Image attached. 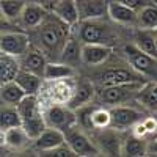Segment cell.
Listing matches in <instances>:
<instances>
[{
  "label": "cell",
  "instance_id": "1",
  "mask_svg": "<svg viewBox=\"0 0 157 157\" xmlns=\"http://www.w3.org/2000/svg\"><path fill=\"white\" fill-rule=\"evenodd\" d=\"M39 29V43H41V50L44 55L52 57L54 61H58L60 52L66 43L68 36L71 35V29L68 24L60 21L57 16H46V19L38 25Z\"/></svg>",
  "mask_w": 157,
  "mask_h": 157
},
{
  "label": "cell",
  "instance_id": "2",
  "mask_svg": "<svg viewBox=\"0 0 157 157\" xmlns=\"http://www.w3.org/2000/svg\"><path fill=\"white\" fill-rule=\"evenodd\" d=\"M16 110L21 116V126L30 140H35L47 127L36 94H25L16 104Z\"/></svg>",
  "mask_w": 157,
  "mask_h": 157
},
{
  "label": "cell",
  "instance_id": "3",
  "mask_svg": "<svg viewBox=\"0 0 157 157\" xmlns=\"http://www.w3.org/2000/svg\"><path fill=\"white\" fill-rule=\"evenodd\" d=\"M44 115V121H46V126L47 127H54V129H58L61 132H66L68 129H71L72 126L77 124V113L75 110L69 109L66 104H54L50 105Z\"/></svg>",
  "mask_w": 157,
  "mask_h": 157
},
{
  "label": "cell",
  "instance_id": "4",
  "mask_svg": "<svg viewBox=\"0 0 157 157\" xmlns=\"http://www.w3.org/2000/svg\"><path fill=\"white\" fill-rule=\"evenodd\" d=\"M124 54L129 60V63L132 64V68L135 72L140 75L146 77V78H154L155 80V74H157V63L155 57H151L145 54L143 50H140L135 44H127L124 46Z\"/></svg>",
  "mask_w": 157,
  "mask_h": 157
},
{
  "label": "cell",
  "instance_id": "5",
  "mask_svg": "<svg viewBox=\"0 0 157 157\" xmlns=\"http://www.w3.org/2000/svg\"><path fill=\"white\" fill-rule=\"evenodd\" d=\"M80 29H78V39L80 43H99V44H109L112 41V30L107 24H102L99 19H90V21H78Z\"/></svg>",
  "mask_w": 157,
  "mask_h": 157
},
{
  "label": "cell",
  "instance_id": "6",
  "mask_svg": "<svg viewBox=\"0 0 157 157\" xmlns=\"http://www.w3.org/2000/svg\"><path fill=\"white\" fill-rule=\"evenodd\" d=\"M145 82H130V83H120V85H110V86H101L99 90V99L104 104H110V105H116V104H123L127 101L130 96H135L138 88Z\"/></svg>",
  "mask_w": 157,
  "mask_h": 157
},
{
  "label": "cell",
  "instance_id": "7",
  "mask_svg": "<svg viewBox=\"0 0 157 157\" xmlns=\"http://www.w3.org/2000/svg\"><path fill=\"white\" fill-rule=\"evenodd\" d=\"M30 46V36L24 32H8L0 35V52L14 58H19Z\"/></svg>",
  "mask_w": 157,
  "mask_h": 157
},
{
  "label": "cell",
  "instance_id": "8",
  "mask_svg": "<svg viewBox=\"0 0 157 157\" xmlns=\"http://www.w3.org/2000/svg\"><path fill=\"white\" fill-rule=\"evenodd\" d=\"M64 141L74 151L75 155H98L101 152L94 143L75 126H72L64 132Z\"/></svg>",
  "mask_w": 157,
  "mask_h": 157
},
{
  "label": "cell",
  "instance_id": "9",
  "mask_svg": "<svg viewBox=\"0 0 157 157\" xmlns=\"http://www.w3.org/2000/svg\"><path fill=\"white\" fill-rule=\"evenodd\" d=\"M112 55V47L109 44L99 43H82L80 46V60L88 66H98L107 61Z\"/></svg>",
  "mask_w": 157,
  "mask_h": 157
},
{
  "label": "cell",
  "instance_id": "10",
  "mask_svg": "<svg viewBox=\"0 0 157 157\" xmlns=\"http://www.w3.org/2000/svg\"><path fill=\"white\" fill-rule=\"evenodd\" d=\"M19 63V68L25 69L32 74H36L39 77H43L44 74V68L47 64V57L44 55V52L38 47H29L24 54L19 57L17 60Z\"/></svg>",
  "mask_w": 157,
  "mask_h": 157
},
{
  "label": "cell",
  "instance_id": "11",
  "mask_svg": "<svg viewBox=\"0 0 157 157\" xmlns=\"http://www.w3.org/2000/svg\"><path fill=\"white\" fill-rule=\"evenodd\" d=\"M130 82H143V75H140L135 71L124 69V68H113V69H107L105 72H102L99 78L101 86L130 83Z\"/></svg>",
  "mask_w": 157,
  "mask_h": 157
},
{
  "label": "cell",
  "instance_id": "12",
  "mask_svg": "<svg viewBox=\"0 0 157 157\" xmlns=\"http://www.w3.org/2000/svg\"><path fill=\"white\" fill-rule=\"evenodd\" d=\"M141 116L143 115L132 107L116 105L110 110V126H113L115 129H126L138 123Z\"/></svg>",
  "mask_w": 157,
  "mask_h": 157
},
{
  "label": "cell",
  "instance_id": "13",
  "mask_svg": "<svg viewBox=\"0 0 157 157\" xmlns=\"http://www.w3.org/2000/svg\"><path fill=\"white\" fill-rule=\"evenodd\" d=\"M78 21L102 19L107 14V0H75Z\"/></svg>",
  "mask_w": 157,
  "mask_h": 157
},
{
  "label": "cell",
  "instance_id": "14",
  "mask_svg": "<svg viewBox=\"0 0 157 157\" xmlns=\"http://www.w3.org/2000/svg\"><path fill=\"white\" fill-rule=\"evenodd\" d=\"M47 16V10L38 3H32V2H27L24 5L21 14H19V19H21V24L27 29H36L39 24H41Z\"/></svg>",
  "mask_w": 157,
  "mask_h": 157
},
{
  "label": "cell",
  "instance_id": "15",
  "mask_svg": "<svg viewBox=\"0 0 157 157\" xmlns=\"http://www.w3.org/2000/svg\"><path fill=\"white\" fill-rule=\"evenodd\" d=\"M33 141H35V148L38 151L46 152V151H50V149L60 146L61 143H64V132L54 129V127H46Z\"/></svg>",
  "mask_w": 157,
  "mask_h": 157
},
{
  "label": "cell",
  "instance_id": "16",
  "mask_svg": "<svg viewBox=\"0 0 157 157\" xmlns=\"http://www.w3.org/2000/svg\"><path fill=\"white\" fill-rule=\"evenodd\" d=\"M50 11H52V14L57 16L64 24H68L69 27H72V25H75L78 22L75 0H55Z\"/></svg>",
  "mask_w": 157,
  "mask_h": 157
},
{
  "label": "cell",
  "instance_id": "17",
  "mask_svg": "<svg viewBox=\"0 0 157 157\" xmlns=\"http://www.w3.org/2000/svg\"><path fill=\"white\" fill-rule=\"evenodd\" d=\"M107 14L118 24L134 25L137 22V11L115 0H107Z\"/></svg>",
  "mask_w": 157,
  "mask_h": 157
},
{
  "label": "cell",
  "instance_id": "18",
  "mask_svg": "<svg viewBox=\"0 0 157 157\" xmlns=\"http://www.w3.org/2000/svg\"><path fill=\"white\" fill-rule=\"evenodd\" d=\"M93 96H94L93 83L91 82H80L78 85L74 86V91H72L71 98L68 99L66 105L72 110H78V109H82L85 104H88Z\"/></svg>",
  "mask_w": 157,
  "mask_h": 157
},
{
  "label": "cell",
  "instance_id": "19",
  "mask_svg": "<svg viewBox=\"0 0 157 157\" xmlns=\"http://www.w3.org/2000/svg\"><path fill=\"white\" fill-rule=\"evenodd\" d=\"M13 80H14V82L21 86V90L24 91L25 94H38L39 88H41L43 77H39V75H36V74H32V72H29V71L19 68Z\"/></svg>",
  "mask_w": 157,
  "mask_h": 157
},
{
  "label": "cell",
  "instance_id": "20",
  "mask_svg": "<svg viewBox=\"0 0 157 157\" xmlns=\"http://www.w3.org/2000/svg\"><path fill=\"white\" fill-rule=\"evenodd\" d=\"M80 46L82 43H78V39L74 38V36H68L66 43H64L61 52H60V58L58 61L64 63V64H69V66H74L77 64L80 60Z\"/></svg>",
  "mask_w": 157,
  "mask_h": 157
},
{
  "label": "cell",
  "instance_id": "21",
  "mask_svg": "<svg viewBox=\"0 0 157 157\" xmlns=\"http://www.w3.org/2000/svg\"><path fill=\"white\" fill-rule=\"evenodd\" d=\"M135 46L151 57H157L155 46V30L151 29H138L135 33Z\"/></svg>",
  "mask_w": 157,
  "mask_h": 157
},
{
  "label": "cell",
  "instance_id": "22",
  "mask_svg": "<svg viewBox=\"0 0 157 157\" xmlns=\"http://www.w3.org/2000/svg\"><path fill=\"white\" fill-rule=\"evenodd\" d=\"M72 74H74V68L69 66V64H64L61 61H50V63L47 61L43 78L55 82V80H61V78L72 77Z\"/></svg>",
  "mask_w": 157,
  "mask_h": 157
},
{
  "label": "cell",
  "instance_id": "23",
  "mask_svg": "<svg viewBox=\"0 0 157 157\" xmlns=\"http://www.w3.org/2000/svg\"><path fill=\"white\" fill-rule=\"evenodd\" d=\"M135 99L140 102V105H143L148 110H155L157 107V93H155V80L154 82H145L138 91L135 93Z\"/></svg>",
  "mask_w": 157,
  "mask_h": 157
},
{
  "label": "cell",
  "instance_id": "24",
  "mask_svg": "<svg viewBox=\"0 0 157 157\" xmlns=\"http://www.w3.org/2000/svg\"><path fill=\"white\" fill-rule=\"evenodd\" d=\"M19 69L17 58L0 52V86L11 82Z\"/></svg>",
  "mask_w": 157,
  "mask_h": 157
},
{
  "label": "cell",
  "instance_id": "25",
  "mask_svg": "<svg viewBox=\"0 0 157 157\" xmlns=\"http://www.w3.org/2000/svg\"><path fill=\"white\" fill-rule=\"evenodd\" d=\"M5 132V145L13 148V149H22L29 145V135L25 134V130L22 129V126H14V127H10Z\"/></svg>",
  "mask_w": 157,
  "mask_h": 157
},
{
  "label": "cell",
  "instance_id": "26",
  "mask_svg": "<svg viewBox=\"0 0 157 157\" xmlns=\"http://www.w3.org/2000/svg\"><path fill=\"white\" fill-rule=\"evenodd\" d=\"M120 154L129 155V157H140V155H146L148 154V146L146 141L140 138V137H129L127 140L123 141L121 145V151Z\"/></svg>",
  "mask_w": 157,
  "mask_h": 157
},
{
  "label": "cell",
  "instance_id": "27",
  "mask_svg": "<svg viewBox=\"0 0 157 157\" xmlns=\"http://www.w3.org/2000/svg\"><path fill=\"white\" fill-rule=\"evenodd\" d=\"M140 29H151L155 30L157 27V10L155 5H146L137 11V22Z\"/></svg>",
  "mask_w": 157,
  "mask_h": 157
},
{
  "label": "cell",
  "instance_id": "28",
  "mask_svg": "<svg viewBox=\"0 0 157 157\" xmlns=\"http://www.w3.org/2000/svg\"><path fill=\"white\" fill-rule=\"evenodd\" d=\"M71 77L68 78H61V80H55V85L52 88V98H54L55 102L60 104H66L68 99L71 98L72 91H74V85L69 80Z\"/></svg>",
  "mask_w": 157,
  "mask_h": 157
},
{
  "label": "cell",
  "instance_id": "29",
  "mask_svg": "<svg viewBox=\"0 0 157 157\" xmlns=\"http://www.w3.org/2000/svg\"><path fill=\"white\" fill-rule=\"evenodd\" d=\"M0 94H2V99L5 102L11 104V105H16V104L25 96V93L21 90V86L14 80H11V82L0 86Z\"/></svg>",
  "mask_w": 157,
  "mask_h": 157
},
{
  "label": "cell",
  "instance_id": "30",
  "mask_svg": "<svg viewBox=\"0 0 157 157\" xmlns=\"http://www.w3.org/2000/svg\"><path fill=\"white\" fill-rule=\"evenodd\" d=\"M25 3V0H0V13L5 19H17Z\"/></svg>",
  "mask_w": 157,
  "mask_h": 157
},
{
  "label": "cell",
  "instance_id": "31",
  "mask_svg": "<svg viewBox=\"0 0 157 157\" xmlns=\"http://www.w3.org/2000/svg\"><path fill=\"white\" fill-rule=\"evenodd\" d=\"M90 126L94 129H107L110 126V110L107 109H91L90 110Z\"/></svg>",
  "mask_w": 157,
  "mask_h": 157
},
{
  "label": "cell",
  "instance_id": "32",
  "mask_svg": "<svg viewBox=\"0 0 157 157\" xmlns=\"http://www.w3.org/2000/svg\"><path fill=\"white\" fill-rule=\"evenodd\" d=\"M14 126H21V116H19L17 110L11 109V107L2 109L0 110V129L6 130Z\"/></svg>",
  "mask_w": 157,
  "mask_h": 157
},
{
  "label": "cell",
  "instance_id": "33",
  "mask_svg": "<svg viewBox=\"0 0 157 157\" xmlns=\"http://www.w3.org/2000/svg\"><path fill=\"white\" fill-rule=\"evenodd\" d=\"M101 140H102V143H104V151H107V152H110V155H118V152L121 151V145L118 141V140L112 132L110 134H104L102 137H101Z\"/></svg>",
  "mask_w": 157,
  "mask_h": 157
},
{
  "label": "cell",
  "instance_id": "34",
  "mask_svg": "<svg viewBox=\"0 0 157 157\" xmlns=\"http://www.w3.org/2000/svg\"><path fill=\"white\" fill-rule=\"evenodd\" d=\"M44 155H55V157H72V155H75L74 154V151L66 145V141L64 143H61L60 146H57V148H54V149H50V151H46L44 152Z\"/></svg>",
  "mask_w": 157,
  "mask_h": 157
},
{
  "label": "cell",
  "instance_id": "35",
  "mask_svg": "<svg viewBox=\"0 0 157 157\" xmlns=\"http://www.w3.org/2000/svg\"><path fill=\"white\" fill-rule=\"evenodd\" d=\"M115 2H120V3L129 6V8H132L134 11H138V10L143 8V6L151 5L152 0H115Z\"/></svg>",
  "mask_w": 157,
  "mask_h": 157
},
{
  "label": "cell",
  "instance_id": "36",
  "mask_svg": "<svg viewBox=\"0 0 157 157\" xmlns=\"http://www.w3.org/2000/svg\"><path fill=\"white\" fill-rule=\"evenodd\" d=\"M141 123H143V126L146 127V130H148V134H152V132H155V120L154 118H146V120H141Z\"/></svg>",
  "mask_w": 157,
  "mask_h": 157
},
{
  "label": "cell",
  "instance_id": "37",
  "mask_svg": "<svg viewBox=\"0 0 157 157\" xmlns=\"http://www.w3.org/2000/svg\"><path fill=\"white\" fill-rule=\"evenodd\" d=\"M2 146H5V132L0 129V148Z\"/></svg>",
  "mask_w": 157,
  "mask_h": 157
},
{
  "label": "cell",
  "instance_id": "38",
  "mask_svg": "<svg viewBox=\"0 0 157 157\" xmlns=\"http://www.w3.org/2000/svg\"><path fill=\"white\" fill-rule=\"evenodd\" d=\"M0 29H3V24L2 22H0Z\"/></svg>",
  "mask_w": 157,
  "mask_h": 157
}]
</instances>
